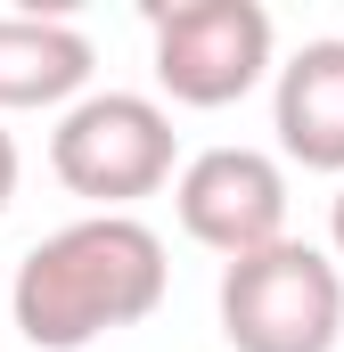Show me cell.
<instances>
[{
	"mask_svg": "<svg viewBox=\"0 0 344 352\" xmlns=\"http://www.w3.org/2000/svg\"><path fill=\"white\" fill-rule=\"evenodd\" d=\"M172 287L164 238L140 213H83L50 230L17 278H8V320L33 352H83L115 328H140Z\"/></svg>",
	"mask_w": 344,
	"mask_h": 352,
	"instance_id": "6da1fadb",
	"label": "cell"
},
{
	"mask_svg": "<svg viewBox=\"0 0 344 352\" xmlns=\"http://www.w3.org/2000/svg\"><path fill=\"white\" fill-rule=\"evenodd\" d=\"M222 336L230 352H336L344 336V270L303 246V238H279L262 254L222 263Z\"/></svg>",
	"mask_w": 344,
	"mask_h": 352,
	"instance_id": "7a4b0ae2",
	"label": "cell"
},
{
	"mask_svg": "<svg viewBox=\"0 0 344 352\" xmlns=\"http://www.w3.org/2000/svg\"><path fill=\"white\" fill-rule=\"evenodd\" d=\"M50 173L98 213H131L172 180V115L140 90H83L50 131Z\"/></svg>",
	"mask_w": 344,
	"mask_h": 352,
	"instance_id": "3957f363",
	"label": "cell"
},
{
	"mask_svg": "<svg viewBox=\"0 0 344 352\" xmlns=\"http://www.w3.org/2000/svg\"><path fill=\"white\" fill-rule=\"evenodd\" d=\"M156 82L172 107H238L270 74V8L262 0H172L148 8Z\"/></svg>",
	"mask_w": 344,
	"mask_h": 352,
	"instance_id": "277c9868",
	"label": "cell"
},
{
	"mask_svg": "<svg viewBox=\"0 0 344 352\" xmlns=\"http://www.w3.org/2000/svg\"><path fill=\"white\" fill-rule=\"evenodd\" d=\"M172 213L222 263L262 254L287 238V164L262 148H205L172 173Z\"/></svg>",
	"mask_w": 344,
	"mask_h": 352,
	"instance_id": "5b68a950",
	"label": "cell"
},
{
	"mask_svg": "<svg viewBox=\"0 0 344 352\" xmlns=\"http://www.w3.org/2000/svg\"><path fill=\"white\" fill-rule=\"evenodd\" d=\"M270 131H279V156L303 164V173H336L344 180V41H303L279 90H270Z\"/></svg>",
	"mask_w": 344,
	"mask_h": 352,
	"instance_id": "8992f818",
	"label": "cell"
},
{
	"mask_svg": "<svg viewBox=\"0 0 344 352\" xmlns=\"http://www.w3.org/2000/svg\"><path fill=\"white\" fill-rule=\"evenodd\" d=\"M90 41L66 16H0V115H25V107H74L90 90Z\"/></svg>",
	"mask_w": 344,
	"mask_h": 352,
	"instance_id": "52a82bcc",
	"label": "cell"
},
{
	"mask_svg": "<svg viewBox=\"0 0 344 352\" xmlns=\"http://www.w3.org/2000/svg\"><path fill=\"white\" fill-rule=\"evenodd\" d=\"M8 197H17V140H8V123H0V213H8Z\"/></svg>",
	"mask_w": 344,
	"mask_h": 352,
	"instance_id": "ba28073f",
	"label": "cell"
},
{
	"mask_svg": "<svg viewBox=\"0 0 344 352\" xmlns=\"http://www.w3.org/2000/svg\"><path fill=\"white\" fill-rule=\"evenodd\" d=\"M328 246H336V254H344V188H336V197H328Z\"/></svg>",
	"mask_w": 344,
	"mask_h": 352,
	"instance_id": "9c48e42d",
	"label": "cell"
}]
</instances>
